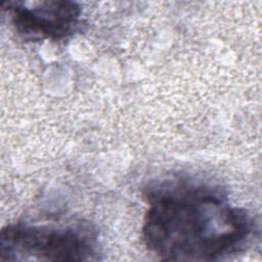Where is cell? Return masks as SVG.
Instances as JSON below:
<instances>
[{"instance_id":"3","label":"cell","mask_w":262,"mask_h":262,"mask_svg":"<svg viewBox=\"0 0 262 262\" xmlns=\"http://www.w3.org/2000/svg\"><path fill=\"white\" fill-rule=\"evenodd\" d=\"M11 21L18 33L33 39L58 40L74 32L81 8L73 1L49 0L8 4Z\"/></svg>"},{"instance_id":"2","label":"cell","mask_w":262,"mask_h":262,"mask_svg":"<svg viewBox=\"0 0 262 262\" xmlns=\"http://www.w3.org/2000/svg\"><path fill=\"white\" fill-rule=\"evenodd\" d=\"M94 254L91 235L73 227L12 224L0 235V261H81Z\"/></svg>"},{"instance_id":"1","label":"cell","mask_w":262,"mask_h":262,"mask_svg":"<svg viewBox=\"0 0 262 262\" xmlns=\"http://www.w3.org/2000/svg\"><path fill=\"white\" fill-rule=\"evenodd\" d=\"M142 225L143 242L163 260L212 261L246 245L252 221L207 185L167 181L150 188Z\"/></svg>"}]
</instances>
